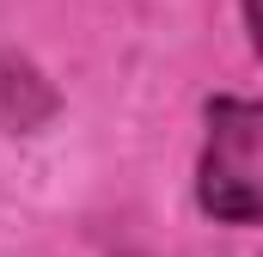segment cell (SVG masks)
I'll list each match as a JSON object with an SVG mask.
<instances>
[{"label": "cell", "instance_id": "7a4b0ae2", "mask_svg": "<svg viewBox=\"0 0 263 257\" xmlns=\"http://www.w3.org/2000/svg\"><path fill=\"white\" fill-rule=\"evenodd\" d=\"M245 25H251V43H257V56H263V0H245Z\"/></svg>", "mask_w": 263, "mask_h": 257}, {"label": "cell", "instance_id": "6da1fadb", "mask_svg": "<svg viewBox=\"0 0 263 257\" xmlns=\"http://www.w3.org/2000/svg\"><path fill=\"white\" fill-rule=\"evenodd\" d=\"M196 196H202V208L214 221L263 227V104H251V98H220L208 111Z\"/></svg>", "mask_w": 263, "mask_h": 257}]
</instances>
